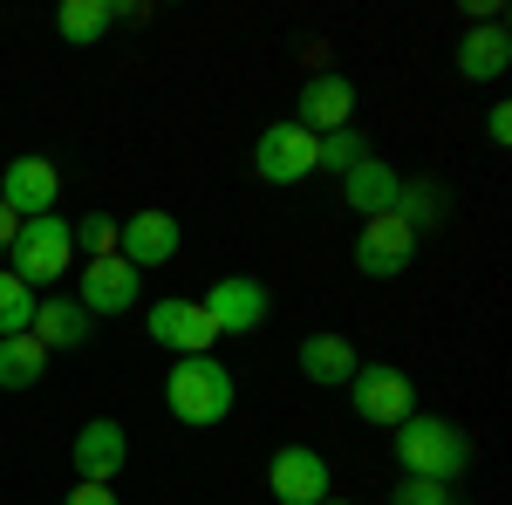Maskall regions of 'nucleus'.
Here are the masks:
<instances>
[{
	"label": "nucleus",
	"mask_w": 512,
	"mask_h": 505,
	"mask_svg": "<svg viewBox=\"0 0 512 505\" xmlns=\"http://www.w3.org/2000/svg\"><path fill=\"white\" fill-rule=\"evenodd\" d=\"M506 62H512V35H506V21H485V28H472V35L458 41V76H465V82H492V76H506Z\"/></svg>",
	"instance_id": "nucleus-17"
},
{
	"label": "nucleus",
	"mask_w": 512,
	"mask_h": 505,
	"mask_svg": "<svg viewBox=\"0 0 512 505\" xmlns=\"http://www.w3.org/2000/svg\"><path fill=\"white\" fill-rule=\"evenodd\" d=\"M390 505H458V492L451 485H431V478H403L390 492Z\"/></svg>",
	"instance_id": "nucleus-25"
},
{
	"label": "nucleus",
	"mask_w": 512,
	"mask_h": 505,
	"mask_svg": "<svg viewBox=\"0 0 512 505\" xmlns=\"http://www.w3.org/2000/svg\"><path fill=\"white\" fill-rule=\"evenodd\" d=\"M62 505H117V492H110V485H82L76 478V492H69Z\"/></svg>",
	"instance_id": "nucleus-27"
},
{
	"label": "nucleus",
	"mask_w": 512,
	"mask_h": 505,
	"mask_svg": "<svg viewBox=\"0 0 512 505\" xmlns=\"http://www.w3.org/2000/svg\"><path fill=\"white\" fill-rule=\"evenodd\" d=\"M48 376V349L35 335H0V389H35Z\"/></svg>",
	"instance_id": "nucleus-19"
},
{
	"label": "nucleus",
	"mask_w": 512,
	"mask_h": 505,
	"mask_svg": "<svg viewBox=\"0 0 512 505\" xmlns=\"http://www.w3.org/2000/svg\"><path fill=\"white\" fill-rule=\"evenodd\" d=\"M117 253L130 267H164V260H178V219L164 212V205H144V212H130L117 219Z\"/></svg>",
	"instance_id": "nucleus-11"
},
{
	"label": "nucleus",
	"mask_w": 512,
	"mask_h": 505,
	"mask_svg": "<svg viewBox=\"0 0 512 505\" xmlns=\"http://www.w3.org/2000/svg\"><path fill=\"white\" fill-rule=\"evenodd\" d=\"M144 328H151V342H164L171 355H212V342H219V328L205 321V308L198 301H151V314H144Z\"/></svg>",
	"instance_id": "nucleus-13"
},
{
	"label": "nucleus",
	"mask_w": 512,
	"mask_h": 505,
	"mask_svg": "<svg viewBox=\"0 0 512 505\" xmlns=\"http://www.w3.org/2000/svg\"><path fill=\"white\" fill-rule=\"evenodd\" d=\"M7 260L21 273L28 287H48V280H62V273L76 267V226L69 219H55V212H41V219H21V233L7 246Z\"/></svg>",
	"instance_id": "nucleus-3"
},
{
	"label": "nucleus",
	"mask_w": 512,
	"mask_h": 505,
	"mask_svg": "<svg viewBox=\"0 0 512 505\" xmlns=\"http://www.w3.org/2000/svg\"><path fill=\"white\" fill-rule=\"evenodd\" d=\"M253 171L267 178V185H301V178H315V130H301V123H267L260 130V144H253Z\"/></svg>",
	"instance_id": "nucleus-5"
},
{
	"label": "nucleus",
	"mask_w": 512,
	"mask_h": 505,
	"mask_svg": "<svg viewBox=\"0 0 512 505\" xmlns=\"http://www.w3.org/2000/svg\"><path fill=\"white\" fill-rule=\"evenodd\" d=\"M485 137H492V151H506V144H512V103H492V117H485Z\"/></svg>",
	"instance_id": "nucleus-26"
},
{
	"label": "nucleus",
	"mask_w": 512,
	"mask_h": 505,
	"mask_svg": "<svg viewBox=\"0 0 512 505\" xmlns=\"http://www.w3.org/2000/svg\"><path fill=\"white\" fill-rule=\"evenodd\" d=\"M76 253H89V260H110V253H117V219L89 212V219L76 226Z\"/></svg>",
	"instance_id": "nucleus-24"
},
{
	"label": "nucleus",
	"mask_w": 512,
	"mask_h": 505,
	"mask_svg": "<svg viewBox=\"0 0 512 505\" xmlns=\"http://www.w3.org/2000/svg\"><path fill=\"white\" fill-rule=\"evenodd\" d=\"M55 35L69 41V48H96V41L110 35V0H62Z\"/></svg>",
	"instance_id": "nucleus-20"
},
{
	"label": "nucleus",
	"mask_w": 512,
	"mask_h": 505,
	"mask_svg": "<svg viewBox=\"0 0 512 505\" xmlns=\"http://www.w3.org/2000/svg\"><path fill=\"white\" fill-rule=\"evenodd\" d=\"M267 492H274V505H321L335 492V471H328L321 451L287 444V451H274V465H267Z\"/></svg>",
	"instance_id": "nucleus-6"
},
{
	"label": "nucleus",
	"mask_w": 512,
	"mask_h": 505,
	"mask_svg": "<svg viewBox=\"0 0 512 505\" xmlns=\"http://www.w3.org/2000/svg\"><path fill=\"white\" fill-rule=\"evenodd\" d=\"M362 157H369V144L355 137V123H349V130L315 137V171H335V178H342V171H349V164H362Z\"/></svg>",
	"instance_id": "nucleus-23"
},
{
	"label": "nucleus",
	"mask_w": 512,
	"mask_h": 505,
	"mask_svg": "<svg viewBox=\"0 0 512 505\" xmlns=\"http://www.w3.org/2000/svg\"><path fill=\"white\" fill-rule=\"evenodd\" d=\"M349 403H355L362 424L396 430L403 417H417V383H410L396 362H362V369L349 376Z\"/></svg>",
	"instance_id": "nucleus-4"
},
{
	"label": "nucleus",
	"mask_w": 512,
	"mask_h": 505,
	"mask_svg": "<svg viewBox=\"0 0 512 505\" xmlns=\"http://www.w3.org/2000/svg\"><path fill=\"white\" fill-rule=\"evenodd\" d=\"M55 198H62V171L48 164V157H14L7 171H0V205L14 212V219H41V212H55Z\"/></svg>",
	"instance_id": "nucleus-9"
},
{
	"label": "nucleus",
	"mask_w": 512,
	"mask_h": 505,
	"mask_svg": "<svg viewBox=\"0 0 512 505\" xmlns=\"http://www.w3.org/2000/svg\"><path fill=\"white\" fill-rule=\"evenodd\" d=\"M396 465L403 478H431V485H458L472 471V437L444 417H403L396 424Z\"/></svg>",
	"instance_id": "nucleus-2"
},
{
	"label": "nucleus",
	"mask_w": 512,
	"mask_h": 505,
	"mask_svg": "<svg viewBox=\"0 0 512 505\" xmlns=\"http://www.w3.org/2000/svg\"><path fill=\"white\" fill-rule=\"evenodd\" d=\"M164 410L192 430H212L233 417V369L219 355H178L164 376Z\"/></svg>",
	"instance_id": "nucleus-1"
},
{
	"label": "nucleus",
	"mask_w": 512,
	"mask_h": 505,
	"mask_svg": "<svg viewBox=\"0 0 512 505\" xmlns=\"http://www.w3.org/2000/svg\"><path fill=\"white\" fill-rule=\"evenodd\" d=\"M76 308L82 314H130L137 308V287H144V273L130 267L123 253H110V260H89V267L76 273Z\"/></svg>",
	"instance_id": "nucleus-10"
},
{
	"label": "nucleus",
	"mask_w": 512,
	"mask_h": 505,
	"mask_svg": "<svg viewBox=\"0 0 512 505\" xmlns=\"http://www.w3.org/2000/svg\"><path fill=\"white\" fill-rule=\"evenodd\" d=\"M69 458H76L82 485H110V478L130 465V437H123L117 417H89V424L76 430V444H69Z\"/></svg>",
	"instance_id": "nucleus-12"
},
{
	"label": "nucleus",
	"mask_w": 512,
	"mask_h": 505,
	"mask_svg": "<svg viewBox=\"0 0 512 505\" xmlns=\"http://www.w3.org/2000/svg\"><path fill=\"white\" fill-rule=\"evenodd\" d=\"M396 219H403L410 233H424V226H437V219H444V192H437L431 178L403 185V192H396Z\"/></svg>",
	"instance_id": "nucleus-22"
},
{
	"label": "nucleus",
	"mask_w": 512,
	"mask_h": 505,
	"mask_svg": "<svg viewBox=\"0 0 512 505\" xmlns=\"http://www.w3.org/2000/svg\"><path fill=\"white\" fill-rule=\"evenodd\" d=\"M35 328V287L21 273H0V335H28Z\"/></svg>",
	"instance_id": "nucleus-21"
},
{
	"label": "nucleus",
	"mask_w": 512,
	"mask_h": 505,
	"mask_svg": "<svg viewBox=\"0 0 512 505\" xmlns=\"http://www.w3.org/2000/svg\"><path fill=\"white\" fill-rule=\"evenodd\" d=\"M396 192H403V178H396L383 157H362V164L342 171V198H349L355 219H383V212H396Z\"/></svg>",
	"instance_id": "nucleus-14"
},
{
	"label": "nucleus",
	"mask_w": 512,
	"mask_h": 505,
	"mask_svg": "<svg viewBox=\"0 0 512 505\" xmlns=\"http://www.w3.org/2000/svg\"><path fill=\"white\" fill-rule=\"evenodd\" d=\"M198 308H205V321H212L219 335H253V328L267 321L274 301H267V287H260V280H246V273H219V280L205 287V301H198Z\"/></svg>",
	"instance_id": "nucleus-7"
},
{
	"label": "nucleus",
	"mask_w": 512,
	"mask_h": 505,
	"mask_svg": "<svg viewBox=\"0 0 512 505\" xmlns=\"http://www.w3.org/2000/svg\"><path fill=\"white\" fill-rule=\"evenodd\" d=\"M362 369V355H355L349 335H308L301 342V376L321 389H349V376Z\"/></svg>",
	"instance_id": "nucleus-16"
},
{
	"label": "nucleus",
	"mask_w": 512,
	"mask_h": 505,
	"mask_svg": "<svg viewBox=\"0 0 512 505\" xmlns=\"http://www.w3.org/2000/svg\"><path fill=\"white\" fill-rule=\"evenodd\" d=\"M355 117V82L349 76H308V89H301V130H315V137H328V130H349Z\"/></svg>",
	"instance_id": "nucleus-15"
},
{
	"label": "nucleus",
	"mask_w": 512,
	"mask_h": 505,
	"mask_svg": "<svg viewBox=\"0 0 512 505\" xmlns=\"http://www.w3.org/2000/svg\"><path fill=\"white\" fill-rule=\"evenodd\" d=\"M417 260V233L383 212V219H362V233H355V267L369 273V280H396V273H410Z\"/></svg>",
	"instance_id": "nucleus-8"
},
{
	"label": "nucleus",
	"mask_w": 512,
	"mask_h": 505,
	"mask_svg": "<svg viewBox=\"0 0 512 505\" xmlns=\"http://www.w3.org/2000/svg\"><path fill=\"white\" fill-rule=\"evenodd\" d=\"M28 335H35L48 355L82 349V342H89V314H82L76 301H35V328H28Z\"/></svg>",
	"instance_id": "nucleus-18"
},
{
	"label": "nucleus",
	"mask_w": 512,
	"mask_h": 505,
	"mask_svg": "<svg viewBox=\"0 0 512 505\" xmlns=\"http://www.w3.org/2000/svg\"><path fill=\"white\" fill-rule=\"evenodd\" d=\"M321 505H355V499H335V492H328V499H321Z\"/></svg>",
	"instance_id": "nucleus-29"
},
{
	"label": "nucleus",
	"mask_w": 512,
	"mask_h": 505,
	"mask_svg": "<svg viewBox=\"0 0 512 505\" xmlns=\"http://www.w3.org/2000/svg\"><path fill=\"white\" fill-rule=\"evenodd\" d=\"M14 233H21V219H14V212H7V205H0V253H7V246H14Z\"/></svg>",
	"instance_id": "nucleus-28"
}]
</instances>
